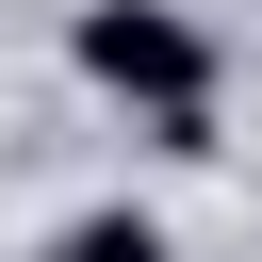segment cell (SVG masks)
<instances>
[{"instance_id": "obj_1", "label": "cell", "mask_w": 262, "mask_h": 262, "mask_svg": "<svg viewBox=\"0 0 262 262\" xmlns=\"http://www.w3.org/2000/svg\"><path fill=\"white\" fill-rule=\"evenodd\" d=\"M66 66H82L98 98H131V115H196V98H213V33H196L180 0H82V16H66Z\"/></svg>"}, {"instance_id": "obj_2", "label": "cell", "mask_w": 262, "mask_h": 262, "mask_svg": "<svg viewBox=\"0 0 262 262\" xmlns=\"http://www.w3.org/2000/svg\"><path fill=\"white\" fill-rule=\"evenodd\" d=\"M49 262H164V229H147V213H66Z\"/></svg>"}]
</instances>
